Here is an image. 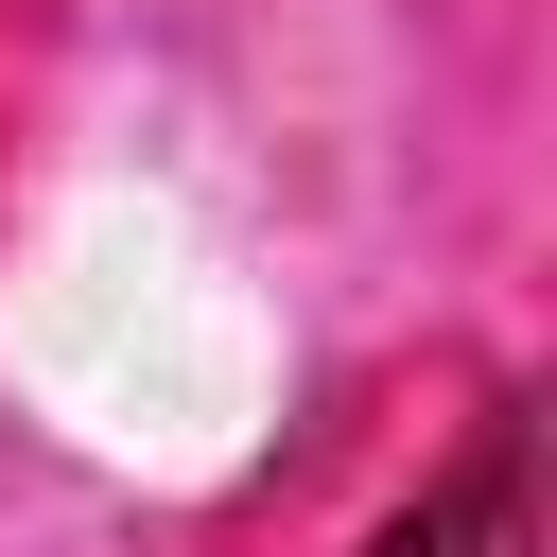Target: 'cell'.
Returning <instances> with one entry per match:
<instances>
[{
  "mask_svg": "<svg viewBox=\"0 0 557 557\" xmlns=\"http://www.w3.org/2000/svg\"><path fill=\"white\" fill-rule=\"evenodd\" d=\"M366 557H540V470H522V418H487V435H470V470H453V487H418Z\"/></svg>",
  "mask_w": 557,
  "mask_h": 557,
  "instance_id": "cell-1",
  "label": "cell"
}]
</instances>
